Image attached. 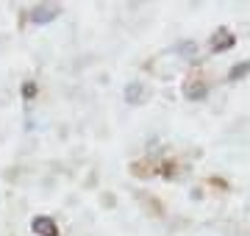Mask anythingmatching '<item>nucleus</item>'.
I'll return each instance as SVG.
<instances>
[{
  "instance_id": "f257e3e1",
  "label": "nucleus",
  "mask_w": 250,
  "mask_h": 236,
  "mask_svg": "<svg viewBox=\"0 0 250 236\" xmlns=\"http://www.w3.org/2000/svg\"><path fill=\"white\" fill-rule=\"evenodd\" d=\"M233 42H236V37H233L228 28H217L214 34H211V39H208V45H211L214 53H223V50L233 47Z\"/></svg>"
},
{
  "instance_id": "f03ea898",
  "label": "nucleus",
  "mask_w": 250,
  "mask_h": 236,
  "mask_svg": "<svg viewBox=\"0 0 250 236\" xmlns=\"http://www.w3.org/2000/svg\"><path fill=\"white\" fill-rule=\"evenodd\" d=\"M56 14H59V6H53V3H42V6H36V9L31 11V20H34L36 25H45V22L56 20Z\"/></svg>"
},
{
  "instance_id": "7ed1b4c3",
  "label": "nucleus",
  "mask_w": 250,
  "mask_h": 236,
  "mask_svg": "<svg viewBox=\"0 0 250 236\" xmlns=\"http://www.w3.org/2000/svg\"><path fill=\"white\" fill-rule=\"evenodd\" d=\"M31 231H34V234H39V236H59V228H56V222L50 217H34Z\"/></svg>"
},
{
  "instance_id": "20e7f679",
  "label": "nucleus",
  "mask_w": 250,
  "mask_h": 236,
  "mask_svg": "<svg viewBox=\"0 0 250 236\" xmlns=\"http://www.w3.org/2000/svg\"><path fill=\"white\" fill-rule=\"evenodd\" d=\"M145 98H147V89H145L139 81H134V83H128V86H125V100H128L131 106L145 103Z\"/></svg>"
},
{
  "instance_id": "39448f33",
  "label": "nucleus",
  "mask_w": 250,
  "mask_h": 236,
  "mask_svg": "<svg viewBox=\"0 0 250 236\" xmlns=\"http://www.w3.org/2000/svg\"><path fill=\"white\" fill-rule=\"evenodd\" d=\"M187 98H189V100H203V98H206V83H203V81L187 83Z\"/></svg>"
},
{
  "instance_id": "423d86ee",
  "label": "nucleus",
  "mask_w": 250,
  "mask_h": 236,
  "mask_svg": "<svg viewBox=\"0 0 250 236\" xmlns=\"http://www.w3.org/2000/svg\"><path fill=\"white\" fill-rule=\"evenodd\" d=\"M248 73H250V61H239L231 73H228V81H239V78H245Z\"/></svg>"
},
{
  "instance_id": "0eeeda50",
  "label": "nucleus",
  "mask_w": 250,
  "mask_h": 236,
  "mask_svg": "<svg viewBox=\"0 0 250 236\" xmlns=\"http://www.w3.org/2000/svg\"><path fill=\"white\" fill-rule=\"evenodd\" d=\"M195 42H184V45H178V53L184 56V59H192V61H197V50H195Z\"/></svg>"
},
{
  "instance_id": "6e6552de",
  "label": "nucleus",
  "mask_w": 250,
  "mask_h": 236,
  "mask_svg": "<svg viewBox=\"0 0 250 236\" xmlns=\"http://www.w3.org/2000/svg\"><path fill=\"white\" fill-rule=\"evenodd\" d=\"M34 95H36V86H34V83H25V86H22V98L31 100Z\"/></svg>"
}]
</instances>
